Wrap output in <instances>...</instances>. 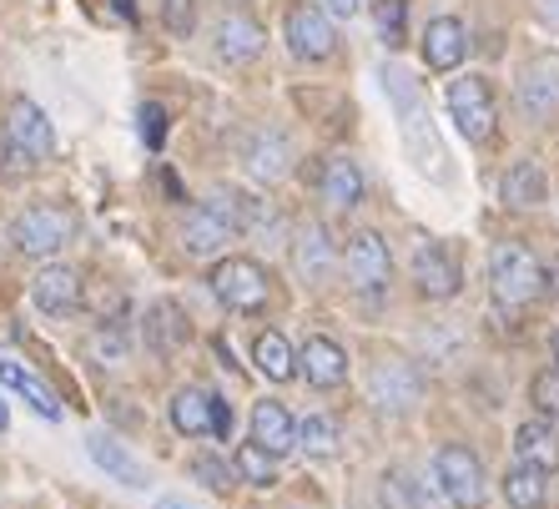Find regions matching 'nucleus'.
Listing matches in <instances>:
<instances>
[{
    "label": "nucleus",
    "instance_id": "20",
    "mask_svg": "<svg viewBox=\"0 0 559 509\" xmlns=\"http://www.w3.org/2000/svg\"><path fill=\"white\" fill-rule=\"evenodd\" d=\"M368 182H364V167L348 157V152H338V157L323 162V202L338 212H353L358 202H364Z\"/></svg>",
    "mask_w": 559,
    "mask_h": 509
},
{
    "label": "nucleus",
    "instance_id": "19",
    "mask_svg": "<svg viewBox=\"0 0 559 509\" xmlns=\"http://www.w3.org/2000/svg\"><path fill=\"white\" fill-rule=\"evenodd\" d=\"M252 445H262L273 459L298 449V418L287 414V404H277V399L252 404Z\"/></svg>",
    "mask_w": 559,
    "mask_h": 509
},
{
    "label": "nucleus",
    "instance_id": "18",
    "mask_svg": "<svg viewBox=\"0 0 559 509\" xmlns=\"http://www.w3.org/2000/svg\"><path fill=\"white\" fill-rule=\"evenodd\" d=\"M142 339H146V348H152L156 358H171V353H182V348H187V339H192V323H187L182 303L156 298L152 308H146Z\"/></svg>",
    "mask_w": 559,
    "mask_h": 509
},
{
    "label": "nucleus",
    "instance_id": "6",
    "mask_svg": "<svg viewBox=\"0 0 559 509\" xmlns=\"http://www.w3.org/2000/svg\"><path fill=\"white\" fill-rule=\"evenodd\" d=\"M237 233H242V227H237L233 197L197 202V208H187V223H182V252L187 258H217V252H227V242H233Z\"/></svg>",
    "mask_w": 559,
    "mask_h": 509
},
{
    "label": "nucleus",
    "instance_id": "12",
    "mask_svg": "<svg viewBox=\"0 0 559 509\" xmlns=\"http://www.w3.org/2000/svg\"><path fill=\"white\" fill-rule=\"evenodd\" d=\"M31 303H36L46 318L81 313V303H86V293H81V273L76 268H66V262H46V268L31 277Z\"/></svg>",
    "mask_w": 559,
    "mask_h": 509
},
{
    "label": "nucleus",
    "instance_id": "25",
    "mask_svg": "<svg viewBox=\"0 0 559 509\" xmlns=\"http://www.w3.org/2000/svg\"><path fill=\"white\" fill-rule=\"evenodd\" d=\"M514 454H520V464H534V470L545 474H559V434L549 429V424H520L514 429Z\"/></svg>",
    "mask_w": 559,
    "mask_h": 509
},
{
    "label": "nucleus",
    "instance_id": "3",
    "mask_svg": "<svg viewBox=\"0 0 559 509\" xmlns=\"http://www.w3.org/2000/svg\"><path fill=\"white\" fill-rule=\"evenodd\" d=\"M433 484H439V495L454 509H479L489 499L484 459L468 445H439V454H433Z\"/></svg>",
    "mask_w": 559,
    "mask_h": 509
},
{
    "label": "nucleus",
    "instance_id": "28",
    "mask_svg": "<svg viewBox=\"0 0 559 509\" xmlns=\"http://www.w3.org/2000/svg\"><path fill=\"white\" fill-rule=\"evenodd\" d=\"M499 489H504V505H509V509H545V499H549V474L534 470V464H514V470L499 480Z\"/></svg>",
    "mask_w": 559,
    "mask_h": 509
},
{
    "label": "nucleus",
    "instance_id": "24",
    "mask_svg": "<svg viewBox=\"0 0 559 509\" xmlns=\"http://www.w3.org/2000/svg\"><path fill=\"white\" fill-rule=\"evenodd\" d=\"M171 429L187 434V439H202V434H212V393L197 389V383H187V389L171 393Z\"/></svg>",
    "mask_w": 559,
    "mask_h": 509
},
{
    "label": "nucleus",
    "instance_id": "27",
    "mask_svg": "<svg viewBox=\"0 0 559 509\" xmlns=\"http://www.w3.org/2000/svg\"><path fill=\"white\" fill-rule=\"evenodd\" d=\"M0 383H5V389H15V393H21V399H26V404L36 409L40 418H51V424H56V418H61V404H56V393L46 389V383H40L36 374H31V368H21V364H15V358H0Z\"/></svg>",
    "mask_w": 559,
    "mask_h": 509
},
{
    "label": "nucleus",
    "instance_id": "21",
    "mask_svg": "<svg viewBox=\"0 0 559 509\" xmlns=\"http://www.w3.org/2000/svg\"><path fill=\"white\" fill-rule=\"evenodd\" d=\"M248 171L258 182H283L287 171H293V146H287L283 131H258L248 142Z\"/></svg>",
    "mask_w": 559,
    "mask_h": 509
},
{
    "label": "nucleus",
    "instance_id": "39",
    "mask_svg": "<svg viewBox=\"0 0 559 509\" xmlns=\"http://www.w3.org/2000/svg\"><path fill=\"white\" fill-rule=\"evenodd\" d=\"M358 11H364V0H328V15H343V21H353Z\"/></svg>",
    "mask_w": 559,
    "mask_h": 509
},
{
    "label": "nucleus",
    "instance_id": "13",
    "mask_svg": "<svg viewBox=\"0 0 559 509\" xmlns=\"http://www.w3.org/2000/svg\"><path fill=\"white\" fill-rule=\"evenodd\" d=\"M514 96H520V111L530 121L559 117V56H534V61L520 71Z\"/></svg>",
    "mask_w": 559,
    "mask_h": 509
},
{
    "label": "nucleus",
    "instance_id": "17",
    "mask_svg": "<svg viewBox=\"0 0 559 509\" xmlns=\"http://www.w3.org/2000/svg\"><path fill=\"white\" fill-rule=\"evenodd\" d=\"M298 374L312 389H338V383H348V353H343V343L312 333L298 348Z\"/></svg>",
    "mask_w": 559,
    "mask_h": 509
},
{
    "label": "nucleus",
    "instance_id": "4",
    "mask_svg": "<svg viewBox=\"0 0 559 509\" xmlns=\"http://www.w3.org/2000/svg\"><path fill=\"white\" fill-rule=\"evenodd\" d=\"M71 237H76V217L66 208H56V202H36V208L15 212L11 223V248L26 252V258H51Z\"/></svg>",
    "mask_w": 559,
    "mask_h": 509
},
{
    "label": "nucleus",
    "instance_id": "26",
    "mask_svg": "<svg viewBox=\"0 0 559 509\" xmlns=\"http://www.w3.org/2000/svg\"><path fill=\"white\" fill-rule=\"evenodd\" d=\"M86 449H92L96 470H106L117 484H127V489H146V470L127 454V449L117 445V439H106V434H92V439H86Z\"/></svg>",
    "mask_w": 559,
    "mask_h": 509
},
{
    "label": "nucleus",
    "instance_id": "23",
    "mask_svg": "<svg viewBox=\"0 0 559 509\" xmlns=\"http://www.w3.org/2000/svg\"><path fill=\"white\" fill-rule=\"evenodd\" d=\"M293 262H298V273L308 283H323L333 273V262H338V248L328 242V227L323 223H308L298 233V248H293Z\"/></svg>",
    "mask_w": 559,
    "mask_h": 509
},
{
    "label": "nucleus",
    "instance_id": "43",
    "mask_svg": "<svg viewBox=\"0 0 559 509\" xmlns=\"http://www.w3.org/2000/svg\"><path fill=\"white\" fill-rule=\"evenodd\" d=\"M549 348H555V368H559V328H555V343H549Z\"/></svg>",
    "mask_w": 559,
    "mask_h": 509
},
{
    "label": "nucleus",
    "instance_id": "34",
    "mask_svg": "<svg viewBox=\"0 0 559 509\" xmlns=\"http://www.w3.org/2000/svg\"><path fill=\"white\" fill-rule=\"evenodd\" d=\"M162 31L171 40H187L197 31V0H162Z\"/></svg>",
    "mask_w": 559,
    "mask_h": 509
},
{
    "label": "nucleus",
    "instance_id": "40",
    "mask_svg": "<svg viewBox=\"0 0 559 509\" xmlns=\"http://www.w3.org/2000/svg\"><path fill=\"white\" fill-rule=\"evenodd\" d=\"M539 15H545L549 26H559V0H539Z\"/></svg>",
    "mask_w": 559,
    "mask_h": 509
},
{
    "label": "nucleus",
    "instance_id": "44",
    "mask_svg": "<svg viewBox=\"0 0 559 509\" xmlns=\"http://www.w3.org/2000/svg\"><path fill=\"white\" fill-rule=\"evenodd\" d=\"M162 509H182V505H162Z\"/></svg>",
    "mask_w": 559,
    "mask_h": 509
},
{
    "label": "nucleus",
    "instance_id": "11",
    "mask_svg": "<svg viewBox=\"0 0 559 509\" xmlns=\"http://www.w3.org/2000/svg\"><path fill=\"white\" fill-rule=\"evenodd\" d=\"M343 268H348V283L358 287V293H383V287H389V277H393L389 242H383L373 227L353 233L348 248H343Z\"/></svg>",
    "mask_w": 559,
    "mask_h": 509
},
{
    "label": "nucleus",
    "instance_id": "22",
    "mask_svg": "<svg viewBox=\"0 0 559 509\" xmlns=\"http://www.w3.org/2000/svg\"><path fill=\"white\" fill-rule=\"evenodd\" d=\"M499 197H504L509 208H520V212L539 208V202L549 197V177H545V167H539L534 157L514 162V167L504 171V182H499Z\"/></svg>",
    "mask_w": 559,
    "mask_h": 509
},
{
    "label": "nucleus",
    "instance_id": "42",
    "mask_svg": "<svg viewBox=\"0 0 559 509\" xmlns=\"http://www.w3.org/2000/svg\"><path fill=\"white\" fill-rule=\"evenodd\" d=\"M117 11L127 15V21H131V15H136V11H131V0H117Z\"/></svg>",
    "mask_w": 559,
    "mask_h": 509
},
{
    "label": "nucleus",
    "instance_id": "30",
    "mask_svg": "<svg viewBox=\"0 0 559 509\" xmlns=\"http://www.w3.org/2000/svg\"><path fill=\"white\" fill-rule=\"evenodd\" d=\"M233 470L242 474V480H248L252 489H273V484H277V459L267 454L262 445H252V439L233 454Z\"/></svg>",
    "mask_w": 559,
    "mask_h": 509
},
{
    "label": "nucleus",
    "instance_id": "7",
    "mask_svg": "<svg viewBox=\"0 0 559 509\" xmlns=\"http://www.w3.org/2000/svg\"><path fill=\"white\" fill-rule=\"evenodd\" d=\"M283 40H287V51L298 56V61H328V56L338 51V31H333L328 5H318V0H298V5H287Z\"/></svg>",
    "mask_w": 559,
    "mask_h": 509
},
{
    "label": "nucleus",
    "instance_id": "31",
    "mask_svg": "<svg viewBox=\"0 0 559 509\" xmlns=\"http://www.w3.org/2000/svg\"><path fill=\"white\" fill-rule=\"evenodd\" d=\"M338 445H343V434H338V424H333L328 414H308L298 424V449H308V454L333 459L338 454Z\"/></svg>",
    "mask_w": 559,
    "mask_h": 509
},
{
    "label": "nucleus",
    "instance_id": "9",
    "mask_svg": "<svg viewBox=\"0 0 559 509\" xmlns=\"http://www.w3.org/2000/svg\"><path fill=\"white\" fill-rule=\"evenodd\" d=\"M424 399V374L408 358H383L368 368V404L383 414H408Z\"/></svg>",
    "mask_w": 559,
    "mask_h": 509
},
{
    "label": "nucleus",
    "instance_id": "14",
    "mask_svg": "<svg viewBox=\"0 0 559 509\" xmlns=\"http://www.w3.org/2000/svg\"><path fill=\"white\" fill-rule=\"evenodd\" d=\"M414 283H418V293H424V298L449 303V298H459L464 273H459L454 252L443 248V242H418V252H414Z\"/></svg>",
    "mask_w": 559,
    "mask_h": 509
},
{
    "label": "nucleus",
    "instance_id": "8",
    "mask_svg": "<svg viewBox=\"0 0 559 509\" xmlns=\"http://www.w3.org/2000/svg\"><path fill=\"white\" fill-rule=\"evenodd\" d=\"M212 293L233 313H262L267 308V273L258 258H217L212 268Z\"/></svg>",
    "mask_w": 559,
    "mask_h": 509
},
{
    "label": "nucleus",
    "instance_id": "1",
    "mask_svg": "<svg viewBox=\"0 0 559 509\" xmlns=\"http://www.w3.org/2000/svg\"><path fill=\"white\" fill-rule=\"evenodd\" d=\"M489 293L499 308H530L549 293V268L524 242H499L489 252Z\"/></svg>",
    "mask_w": 559,
    "mask_h": 509
},
{
    "label": "nucleus",
    "instance_id": "32",
    "mask_svg": "<svg viewBox=\"0 0 559 509\" xmlns=\"http://www.w3.org/2000/svg\"><path fill=\"white\" fill-rule=\"evenodd\" d=\"M373 21H378V36L389 51H399L408 36V5L404 0H373Z\"/></svg>",
    "mask_w": 559,
    "mask_h": 509
},
{
    "label": "nucleus",
    "instance_id": "33",
    "mask_svg": "<svg viewBox=\"0 0 559 509\" xmlns=\"http://www.w3.org/2000/svg\"><path fill=\"white\" fill-rule=\"evenodd\" d=\"M86 353H92L102 368H117V364H127V333H121L117 323H106V328H96L92 339H86Z\"/></svg>",
    "mask_w": 559,
    "mask_h": 509
},
{
    "label": "nucleus",
    "instance_id": "2",
    "mask_svg": "<svg viewBox=\"0 0 559 509\" xmlns=\"http://www.w3.org/2000/svg\"><path fill=\"white\" fill-rule=\"evenodd\" d=\"M389 92H393V102H399V117H404V142H408V157L418 162V171H433V177H449V167H443V146H439V131H433V121H429V111H424V102H418V92H414V81L404 76V71H389Z\"/></svg>",
    "mask_w": 559,
    "mask_h": 509
},
{
    "label": "nucleus",
    "instance_id": "35",
    "mask_svg": "<svg viewBox=\"0 0 559 509\" xmlns=\"http://www.w3.org/2000/svg\"><path fill=\"white\" fill-rule=\"evenodd\" d=\"M530 404L539 409L545 418H559V368H545V374H534Z\"/></svg>",
    "mask_w": 559,
    "mask_h": 509
},
{
    "label": "nucleus",
    "instance_id": "5",
    "mask_svg": "<svg viewBox=\"0 0 559 509\" xmlns=\"http://www.w3.org/2000/svg\"><path fill=\"white\" fill-rule=\"evenodd\" d=\"M443 106H449V121L464 131V142L484 146L489 137H495L499 102H495V86H489L484 76H459L454 86H449V96H443Z\"/></svg>",
    "mask_w": 559,
    "mask_h": 509
},
{
    "label": "nucleus",
    "instance_id": "37",
    "mask_svg": "<svg viewBox=\"0 0 559 509\" xmlns=\"http://www.w3.org/2000/svg\"><path fill=\"white\" fill-rule=\"evenodd\" d=\"M142 137H146V146H162V137H167V111H162V106L156 102H146L142 106Z\"/></svg>",
    "mask_w": 559,
    "mask_h": 509
},
{
    "label": "nucleus",
    "instance_id": "16",
    "mask_svg": "<svg viewBox=\"0 0 559 509\" xmlns=\"http://www.w3.org/2000/svg\"><path fill=\"white\" fill-rule=\"evenodd\" d=\"M262 46H267V31H262L248 11H227L217 21V61L252 66L262 56Z\"/></svg>",
    "mask_w": 559,
    "mask_h": 509
},
{
    "label": "nucleus",
    "instance_id": "10",
    "mask_svg": "<svg viewBox=\"0 0 559 509\" xmlns=\"http://www.w3.org/2000/svg\"><path fill=\"white\" fill-rule=\"evenodd\" d=\"M0 142L15 146V152H26L31 162H46L56 152V127L46 121V111H40L31 96H15L11 106H5V127H0Z\"/></svg>",
    "mask_w": 559,
    "mask_h": 509
},
{
    "label": "nucleus",
    "instance_id": "15",
    "mask_svg": "<svg viewBox=\"0 0 559 509\" xmlns=\"http://www.w3.org/2000/svg\"><path fill=\"white\" fill-rule=\"evenodd\" d=\"M418 51H424V66L429 71H459L468 56V31L459 15H433L429 26H424V40H418Z\"/></svg>",
    "mask_w": 559,
    "mask_h": 509
},
{
    "label": "nucleus",
    "instance_id": "38",
    "mask_svg": "<svg viewBox=\"0 0 559 509\" xmlns=\"http://www.w3.org/2000/svg\"><path fill=\"white\" fill-rule=\"evenodd\" d=\"M212 439H233V404L222 399V393H212Z\"/></svg>",
    "mask_w": 559,
    "mask_h": 509
},
{
    "label": "nucleus",
    "instance_id": "36",
    "mask_svg": "<svg viewBox=\"0 0 559 509\" xmlns=\"http://www.w3.org/2000/svg\"><path fill=\"white\" fill-rule=\"evenodd\" d=\"M192 474L207 484V489H217V495L233 489V474H227V464H217V459H192Z\"/></svg>",
    "mask_w": 559,
    "mask_h": 509
},
{
    "label": "nucleus",
    "instance_id": "29",
    "mask_svg": "<svg viewBox=\"0 0 559 509\" xmlns=\"http://www.w3.org/2000/svg\"><path fill=\"white\" fill-rule=\"evenodd\" d=\"M252 364H258V374H267L273 383L298 379V353L287 348L283 333H258V343H252Z\"/></svg>",
    "mask_w": 559,
    "mask_h": 509
},
{
    "label": "nucleus",
    "instance_id": "41",
    "mask_svg": "<svg viewBox=\"0 0 559 509\" xmlns=\"http://www.w3.org/2000/svg\"><path fill=\"white\" fill-rule=\"evenodd\" d=\"M11 429V409H5V399H0V434Z\"/></svg>",
    "mask_w": 559,
    "mask_h": 509
}]
</instances>
